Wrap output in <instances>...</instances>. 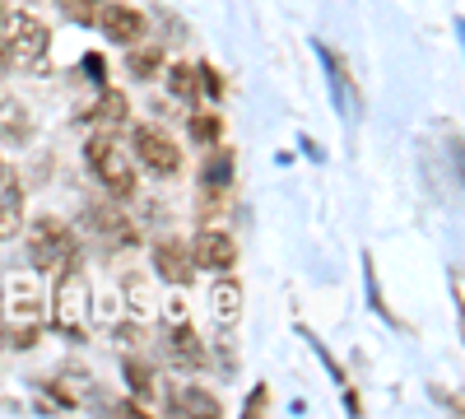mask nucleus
I'll return each instance as SVG.
<instances>
[{
  "label": "nucleus",
  "mask_w": 465,
  "mask_h": 419,
  "mask_svg": "<svg viewBox=\"0 0 465 419\" xmlns=\"http://www.w3.org/2000/svg\"><path fill=\"white\" fill-rule=\"evenodd\" d=\"M84 159H89L94 177L103 182V192H107L112 201H131V196H135V168H131V159L122 155V149H116L112 131L89 135V145H84Z\"/></svg>",
  "instance_id": "1"
},
{
  "label": "nucleus",
  "mask_w": 465,
  "mask_h": 419,
  "mask_svg": "<svg viewBox=\"0 0 465 419\" xmlns=\"http://www.w3.org/2000/svg\"><path fill=\"white\" fill-rule=\"evenodd\" d=\"M56 308H52V326L70 340H84L89 335V284L80 275V261L65 265V275L56 280Z\"/></svg>",
  "instance_id": "2"
},
{
  "label": "nucleus",
  "mask_w": 465,
  "mask_h": 419,
  "mask_svg": "<svg viewBox=\"0 0 465 419\" xmlns=\"http://www.w3.org/2000/svg\"><path fill=\"white\" fill-rule=\"evenodd\" d=\"M28 256H33V271H56V265H70L80 261V247H74L70 228L61 219H37L33 224V243H28Z\"/></svg>",
  "instance_id": "3"
},
{
  "label": "nucleus",
  "mask_w": 465,
  "mask_h": 419,
  "mask_svg": "<svg viewBox=\"0 0 465 419\" xmlns=\"http://www.w3.org/2000/svg\"><path fill=\"white\" fill-rule=\"evenodd\" d=\"M131 145H135L140 164H144L153 177H173V173L182 168V149H177V140H173L168 131H159V126H135Z\"/></svg>",
  "instance_id": "4"
},
{
  "label": "nucleus",
  "mask_w": 465,
  "mask_h": 419,
  "mask_svg": "<svg viewBox=\"0 0 465 419\" xmlns=\"http://www.w3.org/2000/svg\"><path fill=\"white\" fill-rule=\"evenodd\" d=\"M10 24H15V43H10V56H15L24 70L43 65V61H47V47H52V28H47L43 19H37V15H15Z\"/></svg>",
  "instance_id": "5"
},
{
  "label": "nucleus",
  "mask_w": 465,
  "mask_h": 419,
  "mask_svg": "<svg viewBox=\"0 0 465 419\" xmlns=\"http://www.w3.org/2000/svg\"><path fill=\"white\" fill-rule=\"evenodd\" d=\"M191 261L201 265V271H232L238 265V243H232V234H223V228H201L196 243H191Z\"/></svg>",
  "instance_id": "6"
},
{
  "label": "nucleus",
  "mask_w": 465,
  "mask_h": 419,
  "mask_svg": "<svg viewBox=\"0 0 465 419\" xmlns=\"http://www.w3.org/2000/svg\"><path fill=\"white\" fill-rule=\"evenodd\" d=\"M19 228H24V192H19L15 168L0 159V243L15 238Z\"/></svg>",
  "instance_id": "7"
},
{
  "label": "nucleus",
  "mask_w": 465,
  "mask_h": 419,
  "mask_svg": "<svg viewBox=\"0 0 465 419\" xmlns=\"http://www.w3.org/2000/svg\"><path fill=\"white\" fill-rule=\"evenodd\" d=\"M98 24L107 33V43H116V47H135L144 37V15L135 5H107Z\"/></svg>",
  "instance_id": "8"
},
{
  "label": "nucleus",
  "mask_w": 465,
  "mask_h": 419,
  "mask_svg": "<svg viewBox=\"0 0 465 419\" xmlns=\"http://www.w3.org/2000/svg\"><path fill=\"white\" fill-rule=\"evenodd\" d=\"M153 265H159V275L168 284H191V275H196V261H191L186 243H177V238L153 243Z\"/></svg>",
  "instance_id": "9"
},
{
  "label": "nucleus",
  "mask_w": 465,
  "mask_h": 419,
  "mask_svg": "<svg viewBox=\"0 0 465 419\" xmlns=\"http://www.w3.org/2000/svg\"><path fill=\"white\" fill-rule=\"evenodd\" d=\"M168 410H173V414H191V419H223L219 396L205 392V387H177V392L168 396Z\"/></svg>",
  "instance_id": "10"
},
{
  "label": "nucleus",
  "mask_w": 465,
  "mask_h": 419,
  "mask_svg": "<svg viewBox=\"0 0 465 419\" xmlns=\"http://www.w3.org/2000/svg\"><path fill=\"white\" fill-rule=\"evenodd\" d=\"M210 313H214L219 326H238V317H242V284L228 280V271H223L219 284L210 289Z\"/></svg>",
  "instance_id": "11"
},
{
  "label": "nucleus",
  "mask_w": 465,
  "mask_h": 419,
  "mask_svg": "<svg viewBox=\"0 0 465 419\" xmlns=\"http://www.w3.org/2000/svg\"><path fill=\"white\" fill-rule=\"evenodd\" d=\"M168 350H173V359H177V364H186V368H201V364H205V350H201L196 331H191V322H182V317H173Z\"/></svg>",
  "instance_id": "12"
},
{
  "label": "nucleus",
  "mask_w": 465,
  "mask_h": 419,
  "mask_svg": "<svg viewBox=\"0 0 465 419\" xmlns=\"http://www.w3.org/2000/svg\"><path fill=\"white\" fill-rule=\"evenodd\" d=\"M126 70L135 75V80H153V75H159L163 70V47H131L126 52Z\"/></svg>",
  "instance_id": "13"
},
{
  "label": "nucleus",
  "mask_w": 465,
  "mask_h": 419,
  "mask_svg": "<svg viewBox=\"0 0 465 419\" xmlns=\"http://www.w3.org/2000/svg\"><path fill=\"white\" fill-rule=\"evenodd\" d=\"M89 224H98V234H103V238H116V243H135V228H131L122 214H112L107 205H94V210H89Z\"/></svg>",
  "instance_id": "14"
},
{
  "label": "nucleus",
  "mask_w": 465,
  "mask_h": 419,
  "mask_svg": "<svg viewBox=\"0 0 465 419\" xmlns=\"http://www.w3.org/2000/svg\"><path fill=\"white\" fill-rule=\"evenodd\" d=\"M228 182H232V155H228V149H214V155L205 159L201 186H205V192H223Z\"/></svg>",
  "instance_id": "15"
},
{
  "label": "nucleus",
  "mask_w": 465,
  "mask_h": 419,
  "mask_svg": "<svg viewBox=\"0 0 465 419\" xmlns=\"http://www.w3.org/2000/svg\"><path fill=\"white\" fill-rule=\"evenodd\" d=\"M89 122H103V126H122V122H126V94H112V89H103L98 107L89 112Z\"/></svg>",
  "instance_id": "16"
},
{
  "label": "nucleus",
  "mask_w": 465,
  "mask_h": 419,
  "mask_svg": "<svg viewBox=\"0 0 465 419\" xmlns=\"http://www.w3.org/2000/svg\"><path fill=\"white\" fill-rule=\"evenodd\" d=\"M56 5H61V15H65V19H74L80 28H89V24H98V19H103L107 0H56Z\"/></svg>",
  "instance_id": "17"
},
{
  "label": "nucleus",
  "mask_w": 465,
  "mask_h": 419,
  "mask_svg": "<svg viewBox=\"0 0 465 419\" xmlns=\"http://www.w3.org/2000/svg\"><path fill=\"white\" fill-rule=\"evenodd\" d=\"M122 373H126V383H131V392H135L140 401H153V373H149V364L126 359V364H122Z\"/></svg>",
  "instance_id": "18"
},
{
  "label": "nucleus",
  "mask_w": 465,
  "mask_h": 419,
  "mask_svg": "<svg viewBox=\"0 0 465 419\" xmlns=\"http://www.w3.org/2000/svg\"><path fill=\"white\" fill-rule=\"evenodd\" d=\"M168 89H173L177 98H196V89H201V85H196V65H186V61L173 65V70H168Z\"/></svg>",
  "instance_id": "19"
},
{
  "label": "nucleus",
  "mask_w": 465,
  "mask_h": 419,
  "mask_svg": "<svg viewBox=\"0 0 465 419\" xmlns=\"http://www.w3.org/2000/svg\"><path fill=\"white\" fill-rule=\"evenodd\" d=\"M191 135H196L201 145H214L223 135V117H214V112H196V117H191Z\"/></svg>",
  "instance_id": "20"
},
{
  "label": "nucleus",
  "mask_w": 465,
  "mask_h": 419,
  "mask_svg": "<svg viewBox=\"0 0 465 419\" xmlns=\"http://www.w3.org/2000/svg\"><path fill=\"white\" fill-rule=\"evenodd\" d=\"M196 75H201V89H205L210 98H223V80H219L214 65H196Z\"/></svg>",
  "instance_id": "21"
},
{
  "label": "nucleus",
  "mask_w": 465,
  "mask_h": 419,
  "mask_svg": "<svg viewBox=\"0 0 465 419\" xmlns=\"http://www.w3.org/2000/svg\"><path fill=\"white\" fill-rule=\"evenodd\" d=\"M270 405V392L265 387H252V396H247V405H242V414H261Z\"/></svg>",
  "instance_id": "22"
},
{
  "label": "nucleus",
  "mask_w": 465,
  "mask_h": 419,
  "mask_svg": "<svg viewBox=\"0 0 465 419\" xmlns=\"http://www.w3.org/2000/svg\"><path fill=\"white\" fill-rule=\"evenodd\" d=\"M84 70L94 75V80H98V85L107 80V65H103V56H98V52H89V56H84Z\"/></svg>",
  "instance_id": "23"
},
{
  "label": "nucleus",
  "mask_w": 465,
  "mask_h": 419,
  "mask_svg": "<svg viewBox=\"0 0 465 419\" xmlns=\"http://www.w3.org/2000/svg\"><path fill=\"white\" fill-rule=\"evenodd\" d=\"M112 410H116V414H126V419H144V410H140V401H116Z\"/></svg>",
  "instance_id": "24"
},
{
  "label": "nucleus",
  "mask_w": 465,
  "mask_h": 419,
  "mask_svg": "<svg viewBox=\"0 0 465 419\" xmlns=\"http://www.w3.org/2000/svg\"><path fill=\"white\" fill-rule=\"evenodd\" d=\"M5 61H10V37L0 33V65H5Z\"/></svg>",
  "instance_id": "25"
}]
</instances>
